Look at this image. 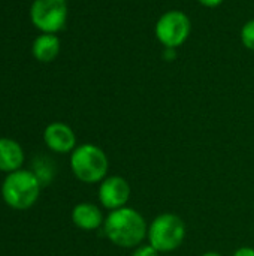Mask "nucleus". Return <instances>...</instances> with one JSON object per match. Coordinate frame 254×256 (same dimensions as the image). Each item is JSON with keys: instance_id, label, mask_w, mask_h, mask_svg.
<instances>
[{"instance_id": "nucleus-15", "label": "nucleus", "mask_w": 254, "mask_h": 256, "mask_svg": "<svg viewBox=\"0 0 254 256\" xmlns=\"http://www.w3.org/2000/svg\"><path fill=\"white\" fill-rule=\"evenodd\" d=\"M234 256H254V249H252V248H241L234 254Z\"/></svg>"}, {"instance_id": "nucleus-4", "label": "nucleus", "mask_w": 254, "mask_h": 256, "mask_svg": "<svg viewBox=\"0 0 254 256\" xmlns=\"http://www.w3.org/2000/svg\"><path fill=\"white\" fill-rule=\"evenodd\" d=\"M148 242L159 254H168L178 249L186 237L184 222L172 213L157 216L148 228Z\"/></svg>"}, {"instance_id": "nucleus-9", "label": "nucleus", "mask_w": 254, "mask_h": 256, "mask_svg": "<svg viewBox=\"0 0 254 256\" xmlns=\"http://www.w3.org/2000/svg\"><path fill=\"white\" fill-rule=\"evenodd\" d=\"M24 164L22 147L9 138H0V171L1 172H15L21 170Z\"/></svg>"}, {"instance_id": "nucleus-3", "label": "nucleus", "mask_w": 254, "mask_h": 256, "mask_svg": "<svg viewBox=\"0 0 254 256\" xmlns=\"http://www.w3.org/2000/svg\"><path fill=\"white\" fill-rule=\"evenodd\" d=\"M70 168L79 182L94 184L105 180L109 170V160L105 152L97 146L82 144L72 152Z\"/></svg>"}, {"instance_id": "nucleus-17", "label": "nucleus", "mask_w": 254, "mask_h": 256, "mask_svg": "<svg viewBox=\"0 0 254 256\" xmlns=\"http://www.w3.org/2000/svg\"><path fill=\"white\" fill-rule=\"evenodd\" d=\"M202 256H222L220 254H216V252H207V254H204Z\"/></svg>"}, {"instance_id": "nucleus-16", "label": "nucleus", "mask_w": 254, "mask_h": 256, "mask_svg": "<svg viewBox=\"0 0 254 256\" xmlns=\"http://www.w3.org/2000/svg\"><path fill=\"white\" fill-rule=\"evenodd\" d=\"M175 50H177V48H165V52H163L165 60H174V57H175Z\"/></svg>"}, {"instance_id": "nucleus-1", "label": "nucleus", "mask_w": 254, "mask_h": 256, "mask_svg": "<svg viewBox=\"0 0 254 256\" xmlns=\"http://www.w3.org/2000/svg\"><path fill=\"white\" fill-rule=\"evenodd\" d=\"M103 232L118 248L132 249L139 246L148 234L144 218L133 208H118L108 214L103 222Z\"/></svg>"}, {"instance_id": "nucleus-5", "label": "nucleus", "mask_w": 254, "mask_h": 256, "mask_svg": "<svg viewBox=\"0 0 254 256\" xmlns=\"http://www.w3.org/2000/svg\"><path fill=\"white\" fill-rule=\"evenodd\" d=\"M30 16L33 24L43 33L60 32L67 20L66 0H34L31 4Z\"/></svg>"}, {"instance_id": "nucleus-7", "label": "nucleus", "mask_w": 254, "mask_h": 256, "mask_svg": "<svg viewBox=\"0 0 254 256\" xmlns=\"http://www.w3.org/2000/svg\"><path fill=\"white\" fill-rule=\"evenodd\" d=\"M130 198V186L129 183L118 176L108 177L102 182L99 188V200L100 204L114 212L118 208H123Z\"/></svg>"}, {"instance_id": "nucleus-10", "label": "nucleus", "mask_w": 254, "mask_h": 256, "mask_svg": "<svg viewBox=\"0 0 254 256\" xmlns=\"http://www.w3.org/2000/svg\"><path fill=\"white\" fill-rule=\"evenodd\" d=\"M72 220L82 231H94L105 222L102 212L90 202L78 204L72 212Z\"/></svg>"}, {"instance_id": "nucleus-11", "label": "nucleus", "mask_w": 254, "mask_h": 256, "mask_svg": "<svg viewBox=\"0 0 254 256\" xmlns=\"http://www.w3.org/2000/svg\"><path fill=\"white\" fill-rule=\"evenodd\" d=\"M60 52V40L55 34H40L33 44V56L43 63L52 62Z\"/></svg>"}, {"instance_id": "nucleus-2", "label": "nucleus", "mask_w": 254, "mask_h": 256, "mask_svg": "<svg viewBox=\"0 0 254 256\" xmlns=\"http://www.w3.org/2000/svg\"><path fill=\"white\" fill-rule=\"evenodd\" d=\"M40 188L42 184L34 172L18 170L7 174L4 178L1 184V196L12 210L24 212L36 204L40 195Z\"/></svg>"}, {"instance_id": "nucleus-13", "label": "nucleus", "mask_w": 254, "mask_h": 256, "mask_svg": "<svg viewBox=\"0 0 254 256\" xmlns=\"http://www.w3.org/2000/svg\"><path fill=\"white\" fill-rule=\"evenodd\" d=\"M132 256H159V252L153 248V246H141V248H138L135 252H133V255Z\"/></svg>"}, {"instance_id": "nucleus-12", "label": "nucleus", "mask_w": 254, "mask_h": 256, "mask_svg": "<svg viewBox=\"0 0 254 256\" xmlns=\"http://www.w3.org/2000/svg\"><path fill=\"white\" fill-rule=\"evenodd\" d=\"M241 42L247 50L254 51V20L247 21L241 28Z\"/></svg>"}, {"instance_id": "nucleus-8", "label": "nucleus", "mask_w": 254, "mask_h": 256, "mask_svg": "<svg viewBox=\"0 0 254 256\" xmlns=\"http://www.w3.org/2000/svg\"><path fill=\"white\" fill-rule=\"evenodd\" d=\"M43 141L46 147L55 153H70L76 147V136L73 130L64 123H51L43 132Z\"/></svg>"}, {"instance_id": "nucleus-6", "label": "nucleus", "mask_w": 254, "mask_h": 256, "mask_svg": "<svg viewBox=\"0 0 254 256\" xmlns=\"http://www.w3.org/2000/svg\"><path fill=\"white\" fill-rule=\"evenodd\" d=\"M192 30L190 20L181 10L163 14L156 24V38L165 48H178L183 45Z\"/></svg>"}, {"instance_id": "nucleus-14", "label": "nucleus", "mask_w": 254, "mask_h": 256, "mask_svg": "<svg viewBox=\"0 0 254 256\" xmlns=\"http://www.w3.org/2000/svg\"><path fill=\"white\" fill-rule=\"evenodd\" d=\"M202 6H205V8H217V6H220L225 0H198Z\"/></svg>"}]
</instances>
